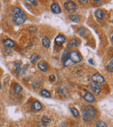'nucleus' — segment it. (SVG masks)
Instances as JSON below:
<instances>
[{
    "label": "nucleus",
    "instance_id": "1",
    "mask_svg": "<svg viewBox=\"0 0 113 127\" xmlns=\"http://www.w3.org/2000/svg\"><path fill=\"white\" fill-rule=\"evenodd\" d=\"M12 15H13V19L14 22L17 25L23 24L27 20L26 15L25 14V13L21 9H19V8H15V9H13Z\"/></svg>",
    "mask_w": 113,
    "mask_h": 127
},
{
    "label": "nucleus",
    "instance_id": "2",
    "mask_svg": "<svg viewBox=\"0 0 113 127\" xmlns=\"http://www.w3.org/2000/svg\"><path fill=\"white\" fill-rule=\"evenodd\" d=\"M96 115V110L91 106H88L82 112V117L85 121L90 122L95 117Z\"/></svg>",
    "mask_w": 113,
    "mask_h": 127
},
{
    "label": "nucleus",
    "instance_id": "3",
    "mask_svg": "<svg viewBox=\"0 0 113 127\" xmlns=\"http://www.w3.org/2000/svg\"><path fill=\"white\" fill-rule=\"evenodd\" d=\"M63 6H64L65 9L68 12L71 13L75 12L77 9V6L73 1H65V3L63 4Z\"/></svg>",
    "mask_w": 113,
    "mask_h": 127
},
{
    "label": "nucleus",
    "instance_id": "4",
    "mask_svg": "<svg viewBox=\"0 0 113 127\" xmlns=\"http://www.w3.org/2000/svg\"><path fill=\"white\" fill-rule=\"evenodd\" d=\"M91 79L93 81V82L97 85H103L105 83V79L103 76L100 74H94L92 76Z\"/></svg>",
    "mask_w": 113,
    "mask_h": 127
},
{
    "label": "nucleus",
    "instance_id": "5",
    "mask_svg": "<svg viewBox=\"0 0 113 127\" xmlns=\"http://www.w3.org/2000/svg\"><path fill=\"white\" fill-rule=\"evenodd\" d=\"M70 59L74 63H79L82 61V56L77 52H73L70 53Z\"/></svg>",
    "mask_w": 113,
    "mask_h": 127
},
{
    "label": "nucleus",
    "instance_id": "6",
    "mask_svg": "<svg viewBox=\"0 0 113 127\" xmlns=\"http://www.w3.org/2000/svg\"><path fill=\"white\" fill-rule=\"evenodd\" d=\"M84 99L85 101L89 102V103H94L95 101V97L89 92H86V94L84 96Z\"/></svg>",
    "mask_w": 113,
    "mask_h": 127
},
{
    "label": "nucleus",
    "instance_id": "7",
    "mask_svg": "<svg viewBox=\"0 0 113 127\" xmlns=\"http://www.w3.org/2000/svg\"><path fill=\"white\" fill-rule=\"evenodd\" d=\"M91 90L95 95H99L100 92H101V88L100 87V85L94 83H93L91 85Z\"/></svg>",
    "mask_w": 113,
    "mask_h": 127
},
{
    "label": "nucleus",
    "instance_id": "8",
    "mask_svg": "<svg viewBox=\"0 0 113 127\" xmlns=\"http://www.w3.org/2000/svg\"><path fill=\"white\" fill-rule=\"evenodd\" d=\"M54 41H55V43L57 44L58 46H61L66 41V38L64 36H63V35H59L56 37Z\"/></svg>",
    "mask_w": 113,
    "mask_h": 127
},
{
    "label": "nucleus",
    "instance_id": "9",
    "mask_svg": "<svg viewBox=\"0 0 113 127\" xmlns=\"http://www.w3.org/2000/svg\"><path fill=\"white\" fill-rule=\"evenodd\" d=\"M51 10L55 14H59L61 13L62 10H61V8L59 7V6L57 4H52L51 5Z\"/></svg>",
    "mask_w": 113,
    "mask_h": 127
},
{
    "label": "nucleus",
    "instance_id": "10",
    "mask_svg": "<svg viewBox=\"0 0 113 127\" xmlns=\"http://www.w3.org/2000/svg\"><path fill=\"white\" fill-rule=\"evenodd\" d=\"M38 68L43 71V72H46L48 69V65L46 64V63L44 61H41L40 63H38Z\"/></svg>",
    "mask_w": 113,
    "mask_h": 127
},
{
    "label": "nucleus",
    "instance_id": "11",
    "mask_svg": "<svg viewBox=\"0 0 113 127\" xmlns=\"http://www.w3.org/2000/svg\"><path fill=\"white\" fill-rule=\"evenodd\" d=\"M94 13H95L96 17L98 18V19H99V20H103L105 14L102 10H100V9H97Z\"/></svg>",
    "mask_w": 113,
    "mask_h": 127
},
{
    "label": "nucleus",
    "instance_id": "12",
    "mask_svg": "<svg viewBox=\"0 0 113 127\" xmlns=\"http://www.w3.org/2000/svg\"><path fill=\"white\" fill-rule=\"evenodd\" d=\"M42 108V106H41V103L39 101H35L33 104H32V109L35 111H38Z\"/></svg>",
    "mask_w": 113,
    "mask_h": 127
},
{
    "label": "nucleus",
    "instance_id": "13",
    "mask_svg": "<svg viewBox=\"0 0 113 127\" xmlns=\"http://www.w3.org/2000/svg\"><path fill=\"white\" fill-rule=\"evenodd\" d=\"M4 44L5 45V47L9 48V47H14L15 46V42H14L12 40L6 39L4 40Z\"/></svg>",
    "mask_w": 113,
    "mask_h": 127
},
{
    "label": "nucleus",
    "instance_id": "14",
    "mask_svg": "<svg viewBox=\"0 0 113 127\" xmlns=\"http://www.w3.org/2000/svg\"><path fill=\"white\" fill-rule=\"evenodd\" d=\"M70 53H71L69 52L68 50H65V51L63 52L62 56V61L63 62H64L66 61V60L69 59V58H70Z\"/></svg>",
    "mask_w": 113,
    "mask_h": 127
},
{
    "label": "nucleus",
    "instance_id": "15",
    "mask_svg": "<svg viewBox=\"0 0 113 127\" xmlns=\"http://www.w3.org/2000/svg\"><path fill=\"white\" fill-rule=\"evenodd\" d=\"M42 44L45 48H49L50 46V41L48 38H44L42 40Z\"/></svg>",
    "mask_w": 113,
    "mask_h": 127
},
{
    "label": "nucleus",
    "instance_id": "16",
    "mask_svg": "<svg viewBox=\"0 0 113 127\" xmlns=\"http://www.w3.org/2000/svg\"><path fill=\"white\" fill-rule=\"evenodd\" d=\"M78 45H79V43L76 39H72L68 44L69 47H76Z\"/></svg>",
    "mask_w": 113,
    "mask_h": 127
},
{
    "label": "nucleus",
    "instance_id": "17",
    "mask_svg": "<svg viewBox=\"0 0 113 127\" xmlns=\"http://www.w3.org/2000/svg\"><path fill=\"white\" fill-rule=\"evenodd\" d=\"M70 19L75 22H79L80 20V17L78 15H71Z\"/></svg>",
    "mask_w": 113,
    "mask_h": 127
},
{
    "label": "nucleus",
    "instance_id": "18",
    "mask_svg": "<svg viewBox=\"0 0 113 127\" xmlns=\"http://www.w3.org/2000/svg\"><path fill=\"white\" fill-rule=\"evenodd\" d=\"M13 90L15 93H16V94H19V93H20V92L23 91V88H22L20 85L16 84V85L14 86Z\"/></svg>",
    "mask_w": 113,
    "mask_h": 127
},
{
    "label": "nucleus",
    "instance_id": "19",
    "mask_svg": "<svg viewBox=\"0 0 113 127\" xmlns=\"http://www.w3.org/2000/svg\"><path fill=\"white\" fill-rule=\"evenodd\" d=\"M40 59V56L37 55V54H33L32 56H31V62L32 63H36L37 61H38Z\"/></svg>",
    "mask_w": 113,
    "mask_h": 127
},
{
    "label": "nucleus",
    "instance_id": "20",
    "mask_svg": "<svg viewBox=\"0 0 113 127\" xmlns=\"http://www.w3.org/2000/svg\"><path fill=\"white\" fill-rule=\"evenodd\" d=\"M41 94L42 96H45V97H50V96H51V94H50V92H49L48 90H45V89H43V90H41Z\"/></svg>",
    "mask_w": 113,
    "mask_h": 127
},
{
    "label": "nucleus",
    "instance_id": "21",
    "mask_svg": "<svg viewBox=\"0 0 113 127\" xmlns=\"http://www.w3.org/2000/svg\"><path fill=\"white\" fill-rule=\"evenodd\" d=\"M107 70H108L109 72H113V59L111 58V61L108 63V65L107 66Z\"/></svg>",
    "mask_w": 113,
    "mask_h": 127
},
{
    "label": "nucleus",
    "instance_id": "22",
    "mask_svg": "<svg viewBox=\"0 0 113 127\" xmlns=\"http://www.w3.org/2000/svg\"><path fill=\"white\" fill-rule=\"evenodd\" d=\"M70 110H71L73 115L74 117H78V115H79V112H78V110H77L76 108H70Z\"/></svg>",
    "mask_w": 113,
    "mask_h": 127
},
{
    "label": "nucleus",
    "instance_id": "23",
    "mask_svg": "<svg viewBox=\"0 0 113 127\" xmlns=\"http://www.w3.org/2000/svg\"><path fill=\"white\" fill-rule=\"evenodd\" d=\"M96 127H108L107 124L102 121H97L96 123Z\"/></svg>",
    "mask_w": 113,
    "mask_h": 127
},
{
    "label": "nucleus",
    "instance_id": "24",
    "mask_svg": "<svg viewBox=\"0 0 113 127\" xmlns=\"http://www.w3.org/2000/svg\"><path fill=\"white\" fill-rule=\"evenodd\" d=\"M74 64V63L69 58L68 60H66V61L63 62V65L66 66V67H68V66H71V65H73Z\"/></svg>",
    "mask_w": 113,
    "mask_h": 127
},
{
    "label": "nucleus",
    "instance_id": "25",
    "mask_svg": "<svg viewBox=\"0 0 113 127\" xmlns=\"http://www.w3.org/2000/svg\"><path fill=\"white\" fill-rule=\"evenodd\" d=\"M42 122L44 123V124H49V123L51 122V120H50L48 117H43V118H42Z\"/></svg>",
    "mask_w": 113,
    "mask_h": 127
},
{
    "label": "nucleus",
    "instance_id": "26",
    "mask_svg": "<svg viewBox=\"0 0 113 127\" xmlns=\"http://www.w3.org/2000/svg\"><path fill=\"white\" fill-rule=\"evenodd\" d=\"M50 80L51 81H54V79H55V76H54V74H52V75H51V76H50Z\"/></svg>",
    "mask_w": 113,
    "mask_h": 127
},
{
    "label": "nucleus",
    "instance_id": "27",
    "mask_svg": "<svg viewBox=\"0 0 113 127\" xmlns=\"http://www.w3.org/2000/svg\"><path fill=\"white\" fill-rule=\"evenodd\" d=\"M29 2H31L32 4H34V6H37V4H38V3H37V1H34V0L29 1Z\"/></svg>",
    "mask_w": 113,
    "mask_h": 127
},
{
    "label": "nucleus",
    "instance_id": "28",
    "mask_svg": "<svg viewBox=\"0 0 113 127\" xmlns=\"http://www.w3.org/2000/svg\"><path fill=\"white\" fill-rule=\"evenodd\" d=\"M88 61H89V63H90L91 65H94V61H92V59H89V60Z\"/></svg>",
    "mask_w": 113,
    "mask_h": 127
},
{
    "label": "nucleus",
    "instance_id": "29",
    "mask_svg": "<svg viewBox=\"0 0 113 127\" xmlns=\"http://www.w3.org/2000/svg\"><path fill=\"white\" fill-rule=\"evenodd\" d=\"M78 1H79V2H80V3H86V2H87V0H85V1H81V0H79Z\"/></svg>",
    "mask_w": 113,
    "mask_h": 127
},
{
    "label": "nucleus",
    "instance_id": "30",
    "mask_svg": "<svg viewBox=\"0 0 113 127\" xmlns=\"http://www.w3.org/2000/svg\"><path fill=\"white\" fill-rule=\"evenodd\" d=\"M0 88H1V83H0Z\"/></svg>",
    "mask_w": 113,
    "mask_h": 127
}]
</instances>
